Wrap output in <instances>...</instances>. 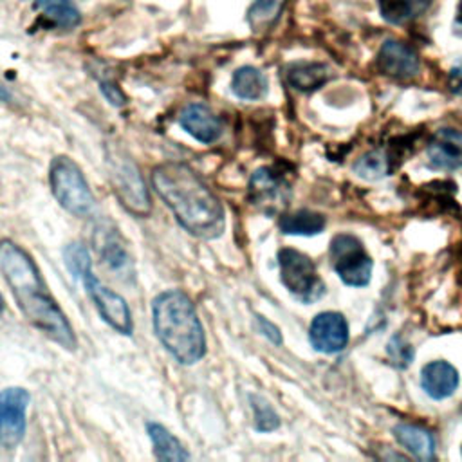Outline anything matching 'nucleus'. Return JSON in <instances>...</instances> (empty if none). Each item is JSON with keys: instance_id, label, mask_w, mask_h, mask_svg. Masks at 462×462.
<instances>
[{"instance_id": "f257e3e1", "label": "nucleus", "mask_w": 462, "mask_h": 462, "mask_svg": "<svg viewBox=\"0 0 462 462\" xmlns=\"http://www.w3.org/2000/svg\"><path fill=\"white\" fill-rule=\"evenodd\" d=\"M0 271L23 318L60 346L74 350L78 341L65 312L49 292L31 254L9 238L0 240Z\"/></svg>"}, {"instance_id": "f03ea898", "label": "nucleus", "mask_w": 462, "mask_h": 462, "mask_svg": "<svg viewBox=\"0 0 462 462\" xmlns=\"http://www.w3.org/2000/svg\"><path fill=\"white\" fill-rule=\"evenodd\" d=\"M152 186L188 233L206 240L222 235L224 208L188 164L179 161L157 164L152 170Z\"/></svg>"}, {"instance_id": "7ed1b4c3", "label": "nucleus", "mask_w": 462, "mask_h": 462, "mask_svg": "<svg viewBox=\"0 0 462 462\" xmlns=\"http://www.w3.org/2000/svg\"><path fill=\"white\" fill-rule=\"evenodd\" d=\"M153 330L162 346L182 365L206 354V334L189 296L179 289L164 291L152 301Z\"/></svg>"}, {"instance_id": "20e7f679", "label": "nucleus", "mask_w": 462, "mask_h": 462, "mask_svg": "<svg viewBox=\"0 0 462 462\" xmlns=\"http://www.w3.org/2000/svg\"><path fill=\"white\" fill-rule=\"evenodd\" d=\"M49 184L58 204L74 217H87L94 209V195L81 168L67 155H58L49 166Z\"/></svg>"}, {"instance_id": "39448f33", "label": "nucleus", "mask_w": 462, "mask_h": 462, "mask_svg": "<svg viewBox=\"0 0 462 462\" xmlns=\"http://www.w3.org/2000/svg\"><path fill=\"white\" fill-rule=\"evenodd\" d=\"M280 278L285 289L303 303H312L319 300L325 292V285L318 276L314 262L291 247L278 251Z\"/></svg>"}, {"instance_id": "423d86ee", "label": "nucleus", "mask_w": 462, "mask_h": 462, "mask_svg": "<svg viewBox=\"0 0 462 462\" xmlns=\"http://www.w3.org/2000/svg\"><path fill=\"white\" fill-rule=\"evenodd\" d=\"M330 262L343 283L363 287L372 278V258L354 235H337L330 242Z\"/></svg>"}, {"instance_id": "0eeeda50", "label": "nucleus", "mask_w": 462, "mask_h": 462, "mask_svg": "<svg viewBox=\"0 0 462 462\" xmlns=\"http://www.w3.org/2000/svg\"><path fill=\"white\" fill-rule=\"evenodd\" d=\"M108 168L114 191L117 193L121 204H125V208L134 215H150L152 204L148 189L132 159H108Z\"/></svg>"}, {"instance_id": "6e6552de", "label": "nucleus", "mask_w": 462, "mask_h": 462, "mask_svg": "<svg viewBox=\"0 0 462 462\" xmlns=\"http://www.w3.org/2000/svg\"><path fill=\"white\" fill-rule=\"evenodd\" d=\"M79 280L83 282L85 291L90 296V300L96 305L101 318L110 327H114L117 332L130 336L132 330H134V321H132L130 307L125 301V298L119 296L117 292H114L112 289H108L106 285H103L99 282V278L92 273V267H88L79 276Z\"/></svg>"}, {"instance_id": "1a4fd4ad", "label": "nucleus", "mask_w": 462, "mask_h": 462, "mask_svg": "<svg viewBox=\"0 0 462 462\" xmlns=\"http://www.w3.org/2000/svg\"><path fill=\"white\" fill-rule=\"evenodd\" d=\"M31 395L25 388L9 386L0 392V446L16 448L25 433V413Z\"/></svg>"}, {"instance_id": "9d476101", "label": "nucleus", "mask_w": 462, "mask_h": 462, "mask_svg": "<svg viewBox=\"0 0 462 462\" xmlns=\"http://www.w3.org/2000/svg\"><path fill=\"white\" fill-rule=\"evenodd\" d=\"M92 244L94 249L97 251L101 262L114 271L121 278H132L134 276V267L130 262V256L123 245V240L116 229L106 220H101L96 224L92 231Z\"/></svg>"}, {"instance_id": "9b49d317", "label": "nucleus", "mask_w": 462, "mask_h": 462, "mask_svg": "<svg viewBox=\"0 0 462 462\" xmlns=\"http://www.w3.org/2000/svg\"><path fill=\"white\" fill-rule=\"evenodd\" d=\"M310 345L323 354L341 352L348 343V325L339 312H319L309 328Z\"/></svg>"}, {"instance_id": "f8f14e48", "label": "nucleus", "mask_w": 462, "mask_h": 462, "mask_svg": "<svg viewBox=\"0 0 462 462\" xmlns=\"http://www.w3.org/2000/svg\"><path fill=\"white\" fill-rule=\"evenodd\" d=\"M377 69L392 78L397 79H410L419 72L420 61L417 52L399 42V40H384L377 52Z\"/></svg>"}, {"instance_id": "ddd939ff", "label": "nucleus", "mask_w": 462, "mask_h": 462, "mask_svg": "<svg viewBox=\"0 0 462 462\" xmlns=\"http://www.w3.org/2000/svg\"><path fill=\"white\" fill-rule=\"evenodd\" d=\"M430 164L439 170L462 168V132L457 128H440L433 134L426 148Z\"/></svg>"}, {"instance_id": "4468645a", "label": "nucleus", "mask_w": 462, "mask_h": 462, "mask_svg": "<svg viewBox=\"0 0 462 462\" xmlns=\"http://www.w3.org/2000/svg\"><path fill=\"white\" fill-rule=\"evenodd\" d=\"M179 125L197 141L209 144L222 135L220 119L202 103H189L179 116Z\"/></svg>"}, {"instance_id": "2eb2a0df", "label": "nucleus", "mask_w": 462, "mask_h": 462, "mask_svg": "<svg viewBox=\"0 0 462 462\" xmlns=\"http://www.w3.org/2000/svg\"><path fill=\"white\" fill-rule=\"evenodd\" d=\"M420 386L431 399H446L458 386V372L448 361H431L420 370Z\"/></svg>"}, {"instance_id": "dca6fc26", "label": "nucleus", "mask_w": 462, "mask_h": 462, "mask_svg": "<svg viewBox=\"0 0 462 462\" xmlns=\"http://www.w3.org/2000/svg\"><path fill=\"white\" fill-rule=\"evenodd\" d=\"M332 78V69L318 61H296L285 70L287 83L301 92H312Z\"/></svg>"}, {"instance_id": "f3484780", "label": "nucleus", "mask_w": 462, "mask_h": 462, "mask_svg": "<svg viewBox=\"0 0 462 462\" xmlns=\"http://www.w3.org/2000/svg\"><path fill=\"white\" fill-rule=\"evenodd\" d=\"M267 88H269V83L265 74L253 65L238 67L233 72L231 90L240 99H245V101L262 99L267 94Z\"/></svg>"}, {"instance_id": "a211bd4d", "label": "nucleus", "mask_w": 462, "mask_h": 462, "mask_svg": "<svg viewBox=\"0 0 462 462\" xmlns=\"http://www.w3.org/2000/svg\"><path fill=\"white\" fill-rule=\"evenodd\" d=\"M393 435L413 457L420 460H431L435 457V439L428 430L413 424H397L393 428Z\"/></svg>"}, {"instance_id": "6ab92c4d", "label": "nucleus", "mask_w": 462, "mask_h": 462, "mask_svg": "<svg viewBox=\"0 0 462 462\" xmlns=\"http://www.w3.org/2000/svg\"><path fill=\"white\" fill-rule=\"evenodd\" d=\"M146 431H148V437L153 444L155 458H159V460H175V462H182V460L189 458V453L180 444V440L171 431H168L162 424L148 422Z\"/></svg>"}, {"instance_id": "aec40b11", "label": "nucleus", "mask_w": 462, "mask_h": 462, "mask_svg": "<svg viewBox=\"0 0 462 462\" xmlns=\"http://www.w3.org/2000/svg\"><path fill=\"white\" fill-rule=\"evenodd\" d=\"M282 180L269 170L260 168L253 173L249 180L251 200L258 206H274L282 199Z\"/></svg>"}, {"instance_id": "412c9836", "label": "nucleus", "mask_w": 462, "mask_h": 462, "mask_svg": "<svg viewBox=\"0 0 462 462\" xmlns=\"http://www.w3.org/2000/svg\"><path fill=\"white\" fill-rule=\"evenodd\" d=\"M430 4L431 0H379V11L386 22L401 25L420 16Z\"/></svg>"}, {"instance_id": "4be33fe9", "label": "nucleus", "mask_w": 462, "mask_h": 462, "mask_svg": "<svg viewBox=\"0 0 462 462\" xmlns=\"http://www.w3.org/2000/svg\"><path fill=\"white\" fill-rule=\"evenodd\" d=\"M323 227H325V217L310 209H300V211L283 215L280 220V229L285 235L310 236V235L321 233Z\"/></svg>"}, {"instance_id": "5701e85b", "label": "nucleus", "mask_w": 462, "mask_h": 462, "mask_svg": "<svg viewBox=\"0 0 462 462\" xmlns=\"http://www.w3.org/2000/svg\"><path fill=\"white\" fill-rule=\"evenodd\" d=\"M34 7L43 11V14L58 27L70 29L79 23V11L72 0H34Z\"/></svg>"}, {"instance_id": "b1692460", "label": "nucleus", "mask_w": 462, "mask_h": 462, "mask_svg": "<svg viewBox=\"0 0 462 462\" xmlns=\"http://www.w3.org/2000/svg\"><path fill=\"white\" fill-rule=\"evenodd\" d=\"M354 171L366 180H379L388 173V159L379 150L368 152L356 161Z\"/></svg>"}, {"instance_id": "393cba45", "label": "nucleus", "mask_w": 462, "mask_h": 462, "mask_svg": "<svg viewBox=\"0 0 462 462\" xmlns=\"http://www.w3.org/2000/svg\"><path fill=\"white\" fill-rule=\"evenodd\" d=\"M251 408L254 413V428L262 433H269L280 426V417L273 406L260 395H249Z\"/></svg>"}, {"instance_id": "a878e982", "label": "nucleus", "mask_w": 462, "mask_h": 462, "mask_svg": "<svg viewBox=\"0 0 462 462\" xmlns=\"http://www.w3.org/2000/svg\"><path fill=\"white\" fill-rule=\"evenodd\" d=\"M283 0H256L249 9V22L254 27L265 25L276 18Z\"/></svg>"}, {"instance_id": "bb28decb", "label": "nucleus", "mask_w": 462, "mask_h": 462, "mask_svg": "<svg viewBox=\"0 0 462 462\" xmlns=\"http://www.w3.org/2000/svg\"><path fill=\"white\" fill-rule=\"evenodd\" d=\"M65 263L76 278H79L88 267H92L90 254L81 244H69L65 247Z\"/></svg>"}, {"instance_id": "cd10ccee", "label": "nucleus", "mask_w": 462, "mask_h": 462, "mask_svg": "<svg viewBox=\"0 0 462 462\" xmlns=\"http://www.w3.org/2000/svg\"><path fill=\"white\" fill-rule=\"evenodd\" d=\"M388 356L392 357L393 365L397 366H408L413 359V350L408 343H404L399 336H393L390 341H388Z\"/></svg>"}, {"instance_id": "c85d7f7f", "label": "nucleus", "mask_w": 462, "mask_h": 462, "mask_svg": "<svg viewBox=\"0 0 462 462\" xmlns=\"http://www.w3.org/2000/svg\"><path fill=\"white\" fill-rule=\"evenodd\" d=\"M99 87H101V92H103V96L114 105V106H121V105H125V94L116 87V83H112V81H101L99 83Z\"/></svg>"}, {"instance_id": "c756f323", "label": "nucleus", "mask_w": 462, "mask_h": 462, "mask_svg": "<svg viewBox=\"0 0 462 462\" xmlns=\"http://www.w3.org/2000/svg\"><path fill=\"white\" fill-rule=\"evenodd\" d=\"M256 321H258V327H260L262 334H263L269 341H273L274 345H280V343H282V332H280V328H278L274 323H271V321L265 319L263 316H256Z\"/></svg>"}, {"instance_id": "7c9ffc66", "label": "nucleus", "mask_w": 462, "mask_h": 462, "mask_svg": "<svg viewBox=\"0 0 462 462\" xmlns=\"http://www.w3.org/2000/svg\"><path fill=\"white\" fill-rule=\"evenodd\" d=\"M451 74H453L455 78H462V60L451 69Z\"/></svg>"}, {"instance_id": "2f4dec72", "label": "nucleus", "mask_w": 462, "mask_h": 462, "mask_svg": "<svg viewBox=\"0 0 462 462\" xmlns=\"http://www.w3.org/2000/svg\"><path fill=\"white\" fill-rule=\"evenodd\" d=\"M9 99H11L9 90H7L5 87H2V85H0V101H9Z\"/></svg>"}, {"instance_id": "473e14b6", "label": "nucleus", "mask_w": 462, "mask_h": 462, "mask_svg": "<svg viewBox=\"0 0 462 462\" xmlns=\"http://www.w3.org/2000/svg\"><path fill=\"white\" fill-rule=\"evenodd\" d=\"M455 29H457V32H458V34H462V13H460V14H458V18H457Z\"/></svg>"}, {"instance_id": "72a5a7b5", "label": "nucleus", "mask_w": 462, "mask_h": 462, "mask_svg": "<svg viewBox=\"0 0 462 462\" xmlns=\"http://www.w3.org/2000/svg\"><path fill=\"white\" fill-rule=\"evenodd\" d=\"M4 307H5V303H4V296L0 294V312L4 310Z\"/></svg>"}]
</instances>
